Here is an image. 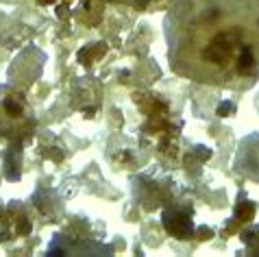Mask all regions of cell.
<instances>
[{"label":"cell","mask_w":259,"mask_h":257,"mask_svg":"<svg viewBox=\"0 0 259 257\" xmlns=\"http://www.w3.org/2000/svg\"><path fill=\"white\" fill-rule=\"evenodd\" d=\"M163 35L179 76L235 92L259 81V0H177Z\"/></svg>","instance_id":"6da1fadb"},{"label":"cell","mask_w":259,"mask_h":257,"mask_svg":"<svg viewBox=\"0 0 259 257\" xmlns=\"http://www.w3.org/2000/svg\"><path fill=\"white\" fill-rule=\"evenodd\" d=\"M233 166L237 175L259 183V133H250L240 142Z\"/></svg>","instance_id":"7a4b0ae2"},{"label":"cell","mask_w":259,"mask_h":257,"mask_svg":"<svg viewBox=\"0 0 259 257\" xmlns=\"http://www.w3.org/2000/svg\"><path fill=\"white\" fill-rule=\"evenodd\" d=\"M244 244H246V253H259V225L244 233Z\"/></svg>","instance_id":"3957f363"},{"label":"cell","mask_w":259,"mask_h":257,"mask_svg":"<svg viewBox=\"0 0 259 257\" xmlns=\"http://www.w3.org/2000/svg\"><path fill=\"white\" fill-rule=\"evenodd\" d=\"M41 5H53V3H57V0H39Z\"/></svg>","instance_id":"277c9868"}]
</instances>
